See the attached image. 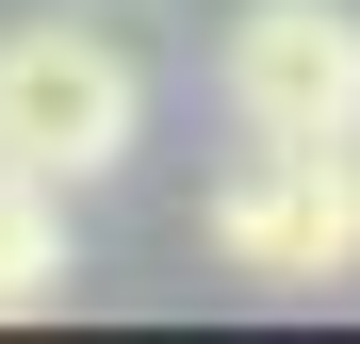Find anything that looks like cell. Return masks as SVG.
<instances>
[{
	"label": "cell",
	"instance_id": "cell-1",
	"mask_svg": "<svg viewBox=\"0 0 360 344\" xmlns=\"http://www.w3.org/2000/svg\"><path fill=\"white\" fill-rule=\"evenodd\" d=\"M148 148V66L115 49L98 17H0V164L33 181H115Z\"/></svg>",
	"mask_w": 360,
	"mask_h": 344
},
{
	"label": "cell",
	"instance_id": "cell-2",
	"mask_svg": "<svg viewBox=\"0 0 360 344\" xmlns=\"http://www.w3.org/2000/svg\"><path fill=\"white\" fill-rule=\"evenodd\" d=\"M213 262L229 279H278V295H328V279H360V132L344 148H295V132H246L213 164Z\"/></svg>",
	"mask_w": 360,
	"mask_h": 344
},
{
	"label": "cell",
	"instance_id": "cell-3",
	"mask_svg": "<svg viewBox=\"0 0 360 344\" xmlns=\"http://www.w3.org/2000/svg\"><path fill=\"white\" fill-rule=\"evenodd\" d=\"M213 98H229V132L344 148L360 132V0H246L213 49Z\"/></svg>",
	"mask_w": 360,
	"mask_h": 344
},
{
	"label": "cell",
	"instance_id": "cell-4",
	"mask_svg": "<svg viewBox=\"0 0 360 344\" xmlns=\"http://www.w3.org/2000/svg\"><path fill=\"white\" fill-rule=\"evenodd\" d=\"M66 279H82V246H66V181L0 164V312H49Z\"/></svg>",
	"mask_w": 360,
	"mask_h": 344
}]
</instances>
